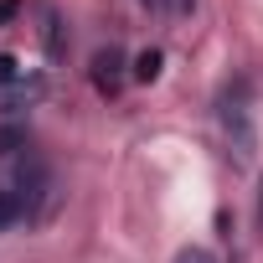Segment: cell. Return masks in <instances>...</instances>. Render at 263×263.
<instances>
[{"mask_svg":"<svg viewBox=\"0 0 263 263\" xmlns=\"http://www.w3.org/2000/svg\"><path fill=\"white\" fill-rule=\"evenodd\" d=\"M222 129H227V145L248 160L253 155V114H248V83L222 93Z\"/></svg>","mask_w":263,"mask_h":263,"instance_id":"obj_1","label":"cell"},{"mask_svg":"<svg viewBox=\"0 0 263 263\" xmlns=\"http://www.w3.org/2000/svg\"><path fill=\"white\" fill-rule=\"evenodd\" d=\"M119 83H124V52H119V47L93 52V88H98L103 98H114V93H119Z\"/></svg>","mask_w":263,"mask_h":263,"instance_id":"obj_2","label":"cell"},{"mask_svg":"<svg viewBox=\"0 0 263 263\" xmlns=\"http://www.w3.org/2000/svg\"><path fill=\"white\" fill-rule=\"evenodd\" d=\"M26 212H31V206H26V196H21L16 186H11V191H0V232H6V227H16Z\"/></svg>","mask_w":263,"mask_h":263,"instance_id":"obj_3","label":"cell"},{"mask_svg":"<svg viewBox=\"0 0 263 263\" xmlns=\"http://www.w3.org/2000/svg\"><path fill=\"white\" fill-rule=\"evenodd\" d=\"M160 62H165V57H160L155 47L140 52V57H135V78H140V83H155V78H160Z\"/></svg>","mask_w":263,"mask_h":263,"instance_id":"obj_4","label":"cell"},{"mask_svg":"<svg viewBox=\"0 0 263 263\" xmlns=\"http://www.w3.org/2000/svg\"><path fill=\"white\" fill-rule=\"evenodd\" d=\"M42 36H47V52H52V57H62V52H67V42H62V21H57V11H47V26H42Z\"/></svg>","mask_w":263,"mask_h":263,"instance_id":"obj_5","label":"cell"},{"mask_svg":"<svg viewBox=\"0 0 263 263\" xmlns=\"http://www.w3.org/2000/svg\"><path fill=\"white\" fill-rule=\"evenodd\" d=\"M140 6H145V11H155V16H186L196 0H140Z\"/></svg>","mask_w":263,"mask_h":263,"instance_id":"obj_6","label":"cell"},{"mask_svg":"<svg viewBox=\"0 0 263 263\" xmlns=\"http://www.w3.org/2000/svg\"><path fill=\"white\" fill-rule=\"evenodd\" d=\"M21 78H26V72L16 67V57H6V52H0V88H16Z\"/></svg>","mask_w":263,"mask_h":263,"instance_id":"obj_7","label":"cell"},{"mask_svg":"<svg viewBox=\"0 0 263 263\" xmlns=\"http://www.w3.org/2000/svg\"><path fill=\"white\" fill-rule=\"evenodd\" d=\"M176 263H217V253H212V248H181Z\"/></svg>","mask_w":263,"mask_h":263,"instance_id":"obj_8","label":"cell"},{"mask_svg":"<svg viewBox=\"0 0 263 263\" xmlns=\"http://www.w3.org/2000/svg\"><path fill=\"white\" fill-rule=\"evenodd\" d=\"M16 11H21V0H0V26H6V21H11Z\"/></svg>","mask_w":263,"mask_h":263,"instance_id":"obj_9","label":"cell"},{"mask_svg":"<svg viewBox=\"0 0 263 263\" xmlns=\"http://www.w3.org/2000/svg\"><path fill=\"white\" fill-rule=\"evenodd\" d=\"M258 217H263V212H258Z\"/></svg>","mask_w":263,"mask_h":263,"instance_id":"obj_10","label":"cell"}]
</instances>
